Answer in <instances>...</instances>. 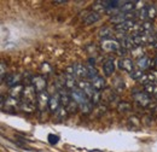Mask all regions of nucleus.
<instances>
[{"label":"nucleus","mask_w":157,"mask_h":152,"mask_svg":"<svg viewBox=\"0 0 157 152\" xmlns=\"http://www.w3.org/2000/svg\"><path fill=\"white\" fill-rule=\"evenodd\" d=\"M103 71L105 76H111L115 71V62L114 59H108L104 64H103Z\"/></svg>","instance_id":"ddd939ff"},{"label":"nucleus","mask_w":157,"mask_h":152,"mask_svg":"<svg viewBox=\"0 0 157 152\" xmlns=\"http://www.w3.org/2000/svg\"><path fill=\"white\" fill-rule=\"evenodd\" d=\"M155 46L157 47V35H156V40H155Z\"/></svg>","instance_id":"e433bc0d"},{"label":"nucleus","mask_w":157,"mask_h":152,"mask_svg":"<svg viewBox=\"0 0 157 152\" xmlns=\"http://www.w3.org/2000/svg\"><path fill=\"white\" fill-rule=\"evenodd\" d=\"M146 10H147V18H150V19L156 18L157 9L155 5H149V6H146Z\"/></svg>","instance_id":"a878e982"},{"label":"nucleus","mask_w":157,"mask_h":152,"mask_svg":"<svg viewBox=\"0 0 157 152\" xmlns=\"http://www.w3.org/2000/svg\"><path fill=\"white\" fill-rule=\"evenodd\" d=\"M23 100L24 101H29L33 104H36L38 100V93L35 92V89L33 88V86H25L24 87V92H23Z\"/></svg>","instance_id":"20e7f679"},{"label":"nucleus","mask_w":157,"mask_h":152,"mask_svg":"<svg viewBox=\"0 0 157 152\" xmlns=\"http://www.w3.org/2000/svg\"><path fill=\"white\" fill-rule=\"evenodd\" d=\"M21 78H22V76H21L20 74L13 73V74H9V75L6 76L5 82H6L7 86H10V87L12 88V87H15V86H17V85H21L20 83Z\"/></svg>","instance_id":"9d476101"},{"label":"nucleus","mask_w":157,"mask_h":152,"mask_svg":"<svg viewBox=\"0 0 157 152\" xmlns=\"http://www.w3.org/2000/svg\"><path fill=\"white\" fill-rule=\"evenodd\" d=\"M64 86L70 91L78 88V83L76 82V78H75L74 74H67V73L64 74Z\"/></svg>","instance_id":"1a4fd4ad"},{"label":"nucleus","mask_w":157,"mask_h":152,"mask_svg":"<svg viewBox=\"0 0 157 152\" xmlns=\"http://www.w3.org/2000/svg\"><path fill=\"white\" fill-rule=\"evenodd\" d=\"M100 47L105 52H117L118 50L121 48V45L115 39H108V40H103L101 41Z\"/></svg>","instance_id":"f03ea898"},{"label":"nucleus","mask_w":157,"mask_h":152,"mask_svg":"<svg viewBox=\"0 0 157 152\" xmlns=\"http://www.w3.org/2000/svg\"><path fill=\"white\" fill-rule=\"evenodd\" d=\"M154 97H155V98H156V99H157V89H156V92L154 93Z\"/></svg>","instance_id":"c9c22d12"},{"label":"nucleus","mask_w":157,"mask_h":152,"mask_svg":"<svg viewBox=\"0 0 157 152\" xmlns=\"http://www.w3.org/2000/svg\"><path fill=\"white\" fill-rule=\"evenodd\" d=\"M118 69L122 70V71H127V73H132L134 70V64H133V60L129 59V58H121L117 63Z\"/></svg>","instance_id":"0eeeda50"},{"label":"nucleus","mask_w":157,"mask_h":152,"mask_svg":"<svg viewBox=\"0 0 157 152\" xmlns=\"http://www.w3.org/2000/svg\"><path fill=\"white\" fill-rule=\"evenodd\" d=\"M59 105H60V98H59V94L51 95L50 101H48V110L52 111V112H57L59 109Z\"/></svg>","instance_id":"f8f14e48"},{"label":"nucleus","mask_w":157,"mask_h":152,"mask_svg":"<svg viewBox=\"0 0 157 152\" xmlns=\"http://www.w3.org/2000/svg\"><path fill=\"white\" fill-rule=\"evenodd\" d=\"M134 25H136V22H134L133 19H128V21H126V22H123V23H121V24L116 25V27H115V29L118 30V32L124 33V32H127V30L133 29V28H134Z\"/></svg>","instance_id":"2eb2a0df"},{"label":"nucleus","mask_w":157,"mask_h":152,"mask_svg":"<svg viewBox=\"0 0 157 152\" xmlns=\"http://www.w3.org/2000/svg\"><path fill=\"white\" fill-rule=\"evenodd\" d=\"M139 18L143 19V21H145V19L147 18V10H146V6H144V7L140 9V11H139Z\"/></svg>","instance_id":"2f4dec72"},{"label":"nucleus","mask_w":157,"mask_h":152,"mask_svg":"<svg viewBox=\"0 0 157 152\" xmlns=\"http://www.w3.org/2000/svg\"><path fill=\"white\" fill-rule=\"evenodd\" d=\"M136 103L138 105L143 106V108H146L150 105L151 103V98H150V94H147L146 92H138V93H134L133 95Z\"/></svg>","instance_id":"39448f33"},{"label":"nucleus","mask_w":157,"mask_h":152,"mask_svg":"<svg viewBox=\"0 0 157 152\" xmlns=\"http://www.w3.org/2000/svg\"><path fill=\"white\" fill-rule=\"evenodd\" d=\"M117 109L120 112H123V114H124V112H128V111L131 110V105H129L128 103H126V101H121V103L118 104Z\"/></svg>","instance_id":"c85d7f7f"},{"label":"nucleus","mask_w":157,"mask_h":152,"mask_svg":"<svg viewBox=\"0 0 157 152\" xmlns=\"http://www.w3.org/2000/svg\"><path fill=\"white\" fill-rule=\"evenodd\" d=\"M151 65V59L147 57V56H143L141 58H139L137 62V66L141 70H145V69H149Z\"/></svg>","instance_id":"f3484780"},{"label":"nucleus","mask_w":157,"mask_h":152,"mask_svg":"<svg viewBox=\"0 0 157 152\" xmlns=\"http://www.w3.org/2000/svg\"><path fill=\"white\" fill-rule=\"evenodd\" d=\"M5 80V63L1 62V81Z\"/></svg>","instance_id":"473e14b6"},{"label":"nucleus","mask_w":157,"mask_h":152,"mask_svg":"<svg viewBox=\"0 0 157 152\" xmlns=\"http://www.w3.org/2000/svg\"><path fill=\"white\" fill-rule=\"evenodd\" d=\"M128 19H131V13H123V12H120L117 15H114L110 21L114 23V24H121V23H123V22H126V21H128Z\"/></svg>","instance_id":"4468645a"},{"label":"nucleus","mask_w":157,"mask_h":152,"mask_svg":"<svg viewBox=\"0 0 157 152\" xmlns=\"http://www.w3.org/2000/svg\"><path fill=\"white\" fill-rule=\"evenodd\" d=\"M78 88L86 94V97H87L90 100H92L93 95L96 94V92H97V91L93 88L92 83H90V82H87V81H81V82H78Z\"/></svg>","instance_id":"423d86ee"},{"label":"nucleus","mask_w":157,"mask_h":152,"mask_svg":"<svg viewBox=\"0 0 157 152\" xmlns=\"http://www.w3.org/2000/svg\"><path fill=\"white\" fill-rule=\"evenodd\" d=\"M116 53H118V56H126V53H127V50H126V48H123V47H121V48L118 50Z\"/></svg>","instance_id":"72a5a7b5"},{"label":"nucleus","mask_w":157,"mask_h":152,"mask_svg":"<svg viewBox=\"0 0 157 152\" xmlns=\"http://www.w3.org/2000/svg\"><path fill=\"white\" fill-rule=\"evenodd\" d=\"M87 73H88V77H87V78H90L91 81L96 80V78L99 76L97 69H96V68H94L92 64H88V65H87Z\"/></svg>","instance_id":"b1692460"},{"label":"nucleus","mask_w":157,"mask_h":152,"mask_svg":"<svg viewBox=\"0 0 157 152\" xmlns=\"http://www.w3.org/2000/svg\"><path fill=\"white\" fill-rule=\"evenodd\" d=\"M155 63H156V65H157V55H156V57H155Z\"/></svg>","instance_id":"4c0bfd02"},{"label":"nucleus","mask_w":157,"mask_h":152,"mask_svg":"<svg viewBox=\"0 0 157 152\" xmlns=\"http://www.w3.org/2000/svg\"><path fill=\"white\" fill-rule=\"evenodd\" d=\"M51 95H48L47 92H42L38 94V100H36V106L40 110V112H46L48 109V101H50Z\"/></svg>","instance_id":"7ed1b4c3"},{"label":"nucleus","mask_w":157,"mask_h":152,"mask_svg":"<svg viewBox=\"0 0 157 152\" xmlns=\"http://www.w3.org/2000/svg\"><path fill=\"white\" fill-rule=\"evenodd\" d=\"M99 19H100V13L98 12H91V13H88L87 16H86V18H85V24H87V25H91V24H93V23H97Z\"/></svg>","instance_id":"412c9836"},{"label":"nucleus","mask_w":157,"mask_h":152,"mask_svg":"<svg viewBox=\"0 0 157 152\" xmlns=\"http://www.w3.org/2000/svg\"><path fill=\"white\" fill-rule=\"evenodd\" d=\"M47 140H48V142H50L51 145H56L59 141V136L58 135H55V134H48Z\"/></svg>","instance_id":"7c9ffc66"},{"label":"nucleus","mask_w":157,"mask_h":152,"mask_svg":"<svg viewBox=\"0 0 157 152\" xmlns=\"http://www.w3.org/2000/svg\"><path fill=\"white\" fill-rule=\"evenodd\" d=\"M70 97H71V99L74 100V101H76L78 105L80 104H82V103H85V101H87V100H90L87 97H86V94L80 89V88H75V89H73V91H70Z\"/></svg>","instance_id":"6e6552de"},{"label":"nucleus","mask_w":157,"mask_h":152,"mask_svg":"<svg viewBox=\"0 0 157 152\" xmlns=\"http://www.w3.org/2000/svg\"><path fill=\"white\" fill-rule=\"evenodd\" d=\"M67 4V1H53V5H64Z\"/></svg>","instance_id":"f704fd0d"},{"label":"nucleus","mask_w":157,"mask_h":152,"mask_svg":"<svg viewBox=\"0 0 157 152\" xmlns=\"http://www.w3.org/2000/svg\"><path fill=\"white\" fill-rule=\"evenodd\" d=\"M137 1H123L122 6H120V11L123 13H131V11L136 7Z\"/></svg>","instance_id":"a211bd4d"},{"label":"nucleus","mask_w":157,"mask_h":152,"mask_svg":"<svg viewBox=\"0 0 157 152\" xmlns=\"http://www.w3.org/2000/svg\"><path fill=\"white\" fill-rule=\"evenodd\" d=\"M24 92V86L22 85H17L12 88H10V97L11 98H16V99H20L21 95H23Z\"/></svg>","instance_id":"6ab92c4d"},{"label":"nucleus","mask_w":157,"mask_h":152,"mask_svg":"<svg viewBox=\"0 0 157 152\" xmlns=\"http://www.w3.org/2000/svg\"><path fill=\"white\" fill-rule=\"evenodd\" d=\"M56 114H57V117H58L59 121H64V120L67 118V116H68L69 112L67 111V109H65L64 106H62V108H59L58 111H57Z\"/></svg>","instance_id":"bb28decb"},{"label":"nucleus","mask_w":157,"mask_h":152,"mask_svg":"<svg viewBox=\"0 0 157 152\" xmlns=\"http://www.w3.org/2000/svg\"><path fill=\"white\" fill-rule=\"evenodd\" d=\"M92 86H93V88H94L96 91L100 92L101 89H104V88L106 87V82H105V80H104L101 76H98L96 80L92 81Z\"/></svg>","instance_id":"aec40b11"},{"label":"nucleus","mask_w":157,"mask_h":152,"mask_svg":"<svg viewBox=\"0 0 157 152\" xmlns=\"http://www.w3.org/2000/svg\"><path fill=\"white\" fill-rule=\"evenodd\" d=\"M74 66V75L80 78H87L88 73H87V66L82 65V64H75Z\"/></svg>","instance_id":"9b49d317"},{"label":"nucleus","mask_w":157,"mask_h":152,"mask_svg":"<svg viewBox=\"0 0 157 152\" xmlns=\"http://www.w3.org/2000/svg\"><path fill=\"white\" fill-rule=\"evenodd\" d=\"M114 87L117 89V92L122 91V89L124 88V82H123V80H122L121 77H116V78H115V83H114Z\"/></svg>","instance_id":"c756f323"},{"label":"nucleus","mask_w":157,"mask_h":152,"mask_svg":"<svg viewBox=\"0 0 157 152\" xmlns=\"http://www.w3.org/2000/svg\"><path fill=\"white\" fill-rule=\"evenodd\" d=\"M113 35V29L109 28V27H103L100 28L98 32V36L103 40H108V39H111Z\"/></svg>","instance_id":"4be33fe9"},{"label":"nucleus","mask_w":157,"mask_h":152,"mask_svg":"<svg viewBox=\"0 0 157 152\" xmlns=\"http://www.w3.org/2000/svg\"><path fill=\"white\" fill-rule=\"evenodd\" d=\"M36 104H33V103H29V101H21L20 109L24 112H33L35 109H36Z\"/></svg>","instance_id":"5701e85b"},{"label":"nucleus","mask_w":157,"mask_h":152,"mask_svg":"<svg viewBox=\"0 0 157 152\" xmlns=\"http://www.w3.org/2000/svg\"><path fill=\"white\" fill-rule=\"evenodd\" d=\"M144 76V73H143V70L141 69H134L132 73H131V77L133 78V80H137V81H140V78Z\"/></svg>","instance_id":"cd10ccee"},{"label":"nucleus","mask_w":157,"mask_h":152,"mask_svg":"<svg viewBox=\"0 0 157 152\" xmlns=\"http://www.w3.org/2000/svg\"><path fill=\"white\" fill-rule=\"evenodd\" d=\"M32 86L35 89V92L39 94L42 92H46V87H47V80L41 75H36L32 77Z\"/></svg>","instance_id":"f257e3e1"},{"label":"nucleus","mask_w":157,"mask_h":152,"mask_svg":"<svg viewBox=\"0 0 157 152\" xmlns=\"http://www.w3.org/2000/svg\"><path fill=\"white\" fill-rule=\"evenodd\" d=\"M93 106L94 105L91 103V100H87V101H85V103L78 105V111L82 115H90L93 110Z\"/></svg>","instance_id":"dca6fc26"},{"label":"nucleus","mask_w":157,"mask_h":152,"mask_svg":"<svg viewBox=\"0 0 157 152\" xmlns=\"http://www.w3.org/2000/svg\"><path fill=\"white\" fill-rule=\"evenodd\" d=\"M152 30V23L150 21H145L141 27H140V33H145V34H150Z\"/></svg>","instance_id":"393cba45"}]
</instances>
